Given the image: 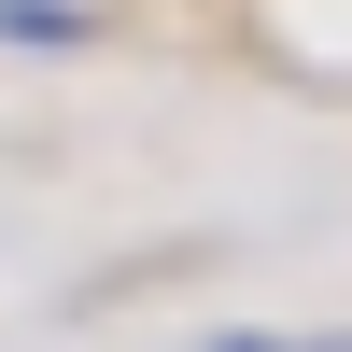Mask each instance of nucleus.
Segmentation results:
<instances>
[{"instance_id":"f03ea898","label":"nucleus","mask_w":352,"mask_h":352,"mask_svg":"<svg viewBox=\"0 0 352 352\" xmlns=\"http://www.w3.org/2000/svg\"><path fill=\"white\" fill-rule=\"evenodd\" d=\"M197 352H352V338H197Z\"/></svg>"},{"instance_id":"f257e3e1","label":"nucleus","mask_w":352,"mask_h":352,"mask_svg":"<svg viewBox=\"0 0 352 352\" xmlns=\"http://www.w3.org/2000/svg\"><path fill=\"white\" fill-rule=\"evenodd\" d=\"M0 43H43V56H71V43H99V0H0Z\"/></svg>"}]
</instances>
